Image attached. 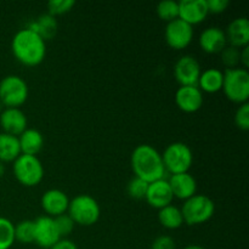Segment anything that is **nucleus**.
Wrapping results in <instances>:
<instances>
[{
	"instance_id": "1",
	"label": "nucleus",
	"mask_w": 249,
	"mask_h": 249,
	"mask_svg": "<svg viewBox=\"0 0 249 249\" xmlns=\"http://www.w3.org/2000/svg\"><path fill=\"white\" fill-rule=\"evenodd\" d=\"M11 51L19 63L28 67L40 65L46 55L45 40L29 29H19L11 41Z\"/></svg>"
},
{
	"instance_id": "2",
	"label": "nucleus",
	"mask_w": 249,
	"mask_h": 249,
	"mask_svg": "<svg viewBox=\"0 0 249 249\" xmlns=\"http://www.w3.org/2000/svg\"><path fill=\"white\" fill-rule=\"evenodd\" d=\"M131 169L136 178L146 182L164 179L162 155L151 145H139L131 153Z\"/></svg>"
},
{
	"instance_id": "3",
	"label": "nucleus",
	"mask_w": 249,
	"mask_h": 249,
	"mask_svg": "<svg viewBox=\"0 0 249 249\" xmlns=\"http://www.w3.org/2000/svg\"><path fill=\"white\" fill-rule=\"evenodd\" d=\"M230 101L235 104H246L249 97V73L245 68H230L224 72L223 89Z\"/></svg>"
},
{
	"instance_id": "4",
	"label": "nucleus",
	"mask_w": 249,
	"mask_h": 249,
	"mask_svg": "<svg viewBox=\"0 0 249 249\" xmlns=\"http://www.w3.org/2000/svg\"><path fill=\"white\" fill-rule=\"evenodd\" d=\"M67 212L74 224L80 226L95 225L101 214L97 201L89 195H78L73 199H70Z\"/></svg>"
},
{
	"instance_id": "5",
	"label": "nucleus",
	"mask_w": 249,
	"mask_h": 249,
	"mask_svg": "<svg viewBox=\"0 0 249 249\" xmlns=\"http://www.w3.org/2000/svg\"><path fill=\"white\" fill-rule=\"evenodd\" d=\"M181 214L184 223L187 225H201L207 223L215 212V204L213 199L206 195H195L186 199L181 207Z\"/></svg>"
},
{
	"instance_id": "6",
	"label": "nucleus",
	"mask_w": 249,
	"mask_h": 249,
	"mask_svg": "<svg viewBox=\"0 0 249 249\" xmlns=\"http://www.w3.org/2000/svg\"><path fill=\"white\" fill-rule=\"evenodd\" d=\"M12 172L17 181L26 187L36 186L44 178V167L36 156L21 155L12 162Z\"/></svg>"
},
{
	"instance_id": "7",
	"label": "nucleus",
	"mask_w": 249,
	"mask_h": 249,
	"mask_svg": "<svg viewBox=\"0 0 249 249\" xmlns=\"http://www.w3.org/2000/svg\"><path fill=\"white\" fill-rule=\"evenodd\" d=\"M165 172L170 174L189 173L194 163V153L184 142H173L168 146L162 155Z\"/></svg>"
},
{
	"instance_id": "8",
	"label": "nucleus",
	"mask_w": 249,
	"mask_h": 249,
	"mask_svg": "<svg viewBox=\"0 0 249 249\" xmlns=\"http://www.w3.org/2000/svg\"><path fill=\"white\" fill-rule=\"evenodd\" d=\"M28 99V85L18 75H6L0 82V101L6 108H18Z\"/></svg>"
},
{
	"instance_id": "9",
	"label": "nucleus",
	"mask_w": 249,
	"mask_h": 249,
	"mask_svg": "<svg viewBox=\"0 0 249 249\" xmlns=\"http://www.w3.org/2000/svg\"><path fill=\"white\" fill-rule=\"evenodd\" d=\"M164 36L168 46L174 50H182L187 48L194 39V27L182 19L177 18L168 22Z\"/></svg>"
},
{
	"instance_id": "10",
	"label": "nucleus",
	"mask_w": 249,
	"mask_h": 249,
	"mask_svg": "<svg viewBox=\"0 0 249 249\" xmlns=\"http://www.w3.org/2000/svg\"><path fill=\"white\" fill-rule=\"evenodd\" d=\"M201 72V65L191 55L181 56L174 66V77L180 87L197 85Z\"/></svg>"
},
{
	"instance_id": "11",
	"label": "nucleus",
	"mask_w": 249,
	"mask_h": 249,
	"mask_svg": "<svg viewBox=\"0 0 249 249\" xmlns=\"http://www.w3.org/2000/svg\"><path fill=\"white\" fill-rule=\"evenodd\" d=\"M34 221V243L44 249H50L61 240L53 218L48 215L39 216Z\"/></svg>"
},
{
	"instance_id": "12",
	"label": "nucleus",
	"mask_w": 249,
	"mask_h": 249,
	"mask_svg": "<svg viewBox=\"0 0 249 249\" xmlns=\"http://www.w3.org/2000/svg\"><path fill=\"white\" fill-rule=\"evenodd\" d=\"M145 199L151 207L158 209V211L172 204L174 196H173L168 180L160 179L150 182Z\"/></svg>"
},
{
	"instance_id": "13",
	"label": "nucleus",
	"mask_w": 249,
	"mask_h": 249,
	"mask_svg": "<svg viewBox=\"0 0 249 249\" xmlns=\"http://www.w3.org/2000/svg\"><path fill=\"white\" fill-rule=\"evenodd\" d=\"M175 102L185 113H195L203 105V92L197 85L180 87L175 92Z\"/></svg>"
},
{
	"instance_id": "14",
	"label": "nucleus",
	"mask_w": 249,
	"mask_h": 249,
	"mask_svg": "<svg viewBox=\"0 0 249 249\" xmlns=\"http://www.w3.org/2000/svg\"><path fill=\"white\" fill-rule=\"evenodd\" d=\"M40 204L48 216L56 218V216L67 213L70 198L61 190L51 189L44 192L40 199Z\"/></svg>"
},
{
	"instance_id": "15",
	"label": "nucleus",
	"mask_w": 249,
	"mask_h": 249,
	"mask_svg": "<svg viewBox=\"0 0 249 249\" xmlns=\"http://www.w3.org/2000/svg\"><path fill=\"white\" fill-rule=\"evenodd\" d=\"M206 0H181L179 1V18L194 27L202 23L208 16Z\"/></svg>"
},
{
	"instance_id": "16",
	"label": "nucleus",
	"mask_w": 249,
	"mask_h": 249,
	"mask_svg": "<svg viewBox=\"0 0 249 249\" xmlns=\"http://www.w3.org/2000/svg\"><path fill=\"white\" fill-rule=\"evenodd\" d=\"M2 133L18 138L27 129V117L19 108H5L0 113Z\"/></svg>"
},
{
	"instance_id": "17",
	"label": "nucleus",
	"mask_w": 249,
	"mask_h": 249,
	"mask_svg": "<svg viewBox=\"0 0 249 249\" xmlns=\"http://www.w3.org/2000/svg\"><path fill=\"white\" fill-rule=\"evenodd\" d=\"M173 196L178 199L191 198L197 192L196 179L190 173H181V174H173L168 180Z\"/></svg>"
},
{
	"instance_id": "18",
	"label": "nucleus",
	"mask_w": 249,
	"mask_h": 249,
	"mask_svg": "<svg viewBox=\"0 0 249 249\" xmlns=\"http://www.w3.org/2000/svg\"><path fill=\"white\" fill-rule=\"evenodd\" d=\"M199 45L207 53H220L228 45L225 31L219 27H208L199 36Z\"/></svg>"
},
{
	"instance_id": "19",
	"label": "nucleus",
	"mask_w": 249,
	"mask_h": 249,
	"mask_svg": "<svg viewBox=\"0 0 249 249\" xmlns=\"http://www.w3.org/2000/svg\"><path fill=\"white\" fill-rule=\"evenodd\" d=\"M228 45L242 49L249 43V21L247 17H237L230 22L225 31Z\"/></svg>"
},
{
	"instance_id": "20",
	"label": "nucleus",
	"mask_w": 249,
	"mask_h": 249,
	"mask_svg": "<svg viewBox=\"0 0 249 249\" xmlns=\"http://www.w3.org/2000/svg\"><path fill=\"white\" fill-rule=\"evenodd\" d=\"M18 142L19 148H21V155L36 156L44 146V136L36 129L27 128L18 136Z\"/></svg>"
},
{
	"instance_id": "21",
	"label": "nucleus",
	"mask_w": 249,
	"mask_h": 249,
	"mask_svg": "<svg viewBox=\"0 0 249 249\" xmlns=\"http://www.w3.org/2000/svg\"><path fill=\"white\" fill-rule=\"evenodd\" d=\"M223 82L224 72H221L218 68H208V70L201 72L197 87L202 92L215 94L223 89Z\"/></svg>"
},
{
	"instance_id": "22",
	"label": "nucleus",
	"mask_w": 249,
	"mask_h": 249,
	"mask_svg": "<svg viewBox=\"0 0 249 249\" xmlns=\"http://www.w3.org/2000/svg\"><path fill=\"white\" fill-rule=\"evenodd\" d=\"M21 156L18 138L0 133V162H14Z\"/></svg>"
},
{
	"instance_id": "23",
	"label": "nucleus",
	"mask_w": 249,
	"mask_h": 249,
	"mask_svg": "<svg viewBox=\"0 0 249 249\" xmlns=\"http://www.w3.org/2000/svg\"><path fill=\"white\" fill-rule=\"evenodd\" d=\"M158 221L163 228L168 229V230H175V229L181 228V225L184 224V218H182L180 208L169 204V206L160 209Z\"/></svg>"
},
{
	"instance_id": "24",
	"label": "nucleus",
	"mask_w": 249,
	"mask_h": 249,
	"mask_svg": "<svg viewBox=\"0 0 249 249\" xmlns=\"http://www.w3.org/2000/svg\"><path fill=\"white\" fill-rule=\"evenodd\" d=\"M28 28L38 33L44 40H46V39H50L51 36H55L56 29H57V23H56V19L48 14L39 17Z\"/></svg>"
},
{
	"instance_id": "25",
	"label": "nucleus",
	"mask_w": 249,
	"mask_h": 249,
	"mask_svg": "<svg viewBox=\"0 0 249 249\" xmlns=\"http://www.w3.org/2000/svg\"><path fill=\"white\" fill-rule=\"evenodd\" d=\"M15 241L23 245L34 243V221L22 220L15 225Z\"/></svg>"
},
{
	"instance_id": "26",
	"label": "nucleus",
	"mask_w": 249,
	"mask_h": 249,
	"mask_svg": "<svg viewBox=\"0 0 249 249\" xmlns=\"http://www.w3.org/2000/svg\"><path fill=\"white\" fill-rule=\"evenodd\" d=\"M15 243V225L11 220L0 216V249H10Z\"/></svg>"
},
{
	"instance_id": "27",
	"label": "nucleus",
	"mask_w": 249,
	"mask_h": 249,
	"mask_svg": "<svg viewBox=\"0 0 249 249\" xmlns=\"http://www.w3.org/2000/svg\"><path fill=\"white\" fill-rule=\"evenodd\" d=\"M157 15L160 19L165 21L167 23L179 18V2L174 1V0L160 1L157 5Z\"/></svg>"
},
{
	"instance_id": "28",
	"label": "nucleus",
	"mask_w": 249,
	"mask_h": 249,
	"mask_svg": "<svg viewBox=\"0 0 249 249\" xmlns=\"http://www.w3.org/2000/svg\"><path fill=\"white\" fill-rule=\"evenodd\" d=\"M147 189L148 182L143 181V180L139 179V178L136 177L133 178V179L128 182V186H126L128 195L134 199H145Z\"/></svg>"
},
{
	"instance_id": "29",
	"label": "nucleus",
	"mask_w": 249,
	"mask_h": 249,
	"mask_svg": "<svg viewBox=\"0 0 249 249\" xmlns=\"http://www.w3.org/2000/svg\"><path fill=\"white\" fill-rule=\"evenodd\" d=\"M240 53L241 49L235 48V46L231 45H226V48L221 51V61H223L224 65L228 67V70H230V68H236L240 65Z\"/></svg>"
},
{
	"instance_id": "30",
	"label": "nucleus",
	"mask_w": 249,
	"mask_h": 249,
	"mask_svg": "<svg viewBox=\"0 0 249 249\" xmlns=\"http://www.w3.org/2000/svg\"><path fill=\"white\" fill-rule=\"evenodd\" d=\"M75 6V1L73 0H51L48 2V10L50 16L65 15L70 12Z\"/></svg>"
},
{
	"instance_id": "31",
	"label": "nucleus",
	"mask_w": 249,
	"mask_h": 249,
	"mask_svg": "<svg viewBox=\"0 0 249 249\" xmlns=\"http://www.w3.org/2000/svg\"><path fill=\"white\" fill-rule=\"evenodd\" d=\"M53 220H55L56 228H57L61 238H66L74 230V221L72 220V218L67 213L56 216V218H53Z\"/></svg>"
},
{
	"instance_id": "32",
	"label": "nucleus",
	"mask_w": 249,
	"mask_h": 249,
	"mask_svg": "<svg viewBox=\"0 0 249 249\" xmlns=\"http://www.w3.org/2000/svg\"><path fill=\"white\" fill-rule=\"evenodd\" d=\"M235 123L237 128L241 130H248L249 129V104L240 105L235 113Z\"/></svg>"
},
{
	"instance_id": "33",
	"label": "nucleus",
	"mask_w": 249,
	"mask_h": 249,
	"mask_svg": "<svg viewBox=\"0 0 249 249\" xmlns=\"http://www.w3.org/2000/svg\"><path fill=\"white\" fill-rule=\"evenodd\" d=\"M177 245H175L174 238H172L170 236L163 235L160 237L156 238L152 243V248L151 249H175Z\"/></svg>"
},
{
	"instance_id": "34",
	"label": "nucleus",
	"mask_w": 249,
	"mask_h": 249,
	"mask_svg": "<svg viewBox=\"0 0 249 249\" xmlns=\"http://www.w3.org/2000/svg\"><path fill=\"white\" fill-rule=\"evenodd\" d=\"M206 1L209 14H221L230 5L228 0H206Z\"/></svg>"
},
{
	"instance_id": "35",
	"label": "nucleus",
	"mask_w": 249,
	"mask_h": 249,
	"mask_svg": "<svg viewBox=\"0 0 249 249\" xmlns=\"http://www.w3.org/2000/svg\"><path fill=\"white\" fill-rule=\"evenodd\" d=\"M50 249H78L77 245L68 238H61L57 243L53 246Z\"/></svg>"
},
{
	"instance_id": "36",
	"label": "nucleus",
	"mask_w": 249,
	"mask_h": 249,
	"mask_svg": "<svg viewBox=\"0 0 249 249\" xmlns=\"http://www.w3.org/2000/svg\"><path fill=\"white\" fill-rule=\"evenodd\" d=\"M240 63L242 65V68H245V70H247L249 67V46H245V48L241 49Z\"/></svg>"
},
{
	"instance_id": "37",
	"label": "nucleus",
	"mask_w": 249,
	"mask_h": 249,
	"mask_svg": "<svg viewBox=\"0 0 249 249\" xmlns=\"http://www.w3.org/2000/svg\"><path fill=\"white\" fill-rule=\"evenodd\" d=\"M4 174H5V165H4V163L0 162V179H1L2 175Z\"/></svg>"
},
{
	"instance_id": "38",
	"label": "nucleus",
	"mask_w": 249,
	"mask_h": 249,
	"mask_svg": "<svg viewBox=\"0 0 249 249\" xmlns=\"http://www.w3.org/2000/svg\"><path fill=\"white\" fill-rule=\"evenodd\" d=\"M184 249H204V248H203V247H201V246L191 245V246H187V247H185Z\"/></svg>"
},
{
	"instance_id": "39",
	"label": "nucleus",
	"mask_w": 249,
	"mask_h": 249,
	"mask_svg": "<svg viewBox=\"0 0 249 249\" xmlns=\"http://www.w3.org/2000/svg\"><path fill=\"white\" fill-rule=\"evenodd\" d=\"M2 107H4V105H2V104H1V101H0V112L2 111Z\"/></svg>"
}]
</instances>
